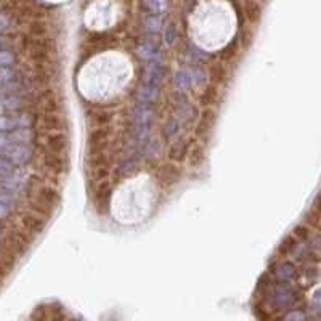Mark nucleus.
I'll use <instances>...</instances> for the list:
<instances>
[{
	"label": "nucleus",
	"instance_id": "1",
	"mask_svg": "<svg viewBox=\"0 0 321 321\" xmlns=\"http://www.w3.org/2000/svg\"><path fill=\"white\" fill-rule=\"evenodd\" d=\"M0 153L7 156L12 164H18V166L28 162L32 156V151L29 150V146H26V145H10V146H7V148L0 150Z\"/></svg>",
	"mask_w": 321,
	"mask_h": 321
},
{
	"label": "nucleus",
	"instance_id": "2",
	"mask_svg": "<svg viewBox=\"0 0 321 321\" xmlns=\"http://www.w3.org/2000/svg\"><path fill=\"white\" fill-rule=\"evenodd\" d=\"M275 276H276V280L281 283L292 281L294 276H296V268H294V265L289 262H283L275 268Z\"/></svg>",
	"mask_w": 321,
	"mask_h": 321
},
{
	"label": "nucleus",
	"instance_id": "3",
	"mask_svg": "<svg viewBox=\"0 0 321 321\" xmlns=\"http://www.w3.org/2000/svg\"><path fill=\"white\" fill-rule=\"evenodd\" d=\"M273 299L280 307H288L294 302V294L286 288V286H278V288L275 289Z\"/></svg>",
	"mask_w": 321,
	"mask_h": 321
},
{
	"label": "nucleus",
	"instance_id": "4",
	"mask_svg": "<svg viewBox=\"0 0 321 321\" xmlns=\"http://www.w3.org/2000/svg\"><path fill=\"white\" fill-rule=\"evenodd\" d=\"M191 84H193L191 71H188V69H181V71L177 73V76H175V87L178 90H186Z\"/></svg>",
	"mask_w": 321,
	"mask_h": 321
},
{
	"label": "nucleus",
	"instance_id": "5",
	"mask_svg": "<svg viewBox=\"0 0 321 321\" xmlns=\"http://www.w3.org/2000/svg\"><path fill=\"white\" fill-rule=\"evenodd\" d=\"M48 146L51 151H63L65 146H66V140H65V135L63 134H58V135H51L50 140H48Z\"/></svg>",
	"mask_w": 321,
	"mask_h": 321
},
{
	"label": "nucleus",
	"instance_id": "6",
	"mask_svg": "<svg viewBox=\"0 0 321 321\" xmlns=\"http://www.w3.org/2000/svg\"><path fill=\"white\" fill-rule=\"evenodd\" d=\"M138 55L143 59H148V61H153V59L158 56V51H156V47H153L151 43H143V45L138 48Z\"/></svg>",
	"mask_w": 321,
	"mask_h": 321
},
{
	"label": "nucleus",
	"instance_id": "7",
	"mask_svg": "<svg viewBox=\"0 0 321 321\" xmlns=\"http://www.w3.org/2000/svg\"><path fill=\"white\" fill-rule=\"evenodd\" d=\"M145 5L153 13H162L167 10V0H145Z\"/></svg>",
	"mask_w": 321,
	"mask_h": 321
},
{
	"label": "nucleus",
	"instance_id": "8",
	"mask_svg": "<svg viewBox=\"0 0 321 321\" xmlns=\"http://www.w3.org/2000/svg\"><path fill=\"white\" fill-rule=\"evenodd\" d=\"M161 26H162V20H161V16H150L148 20H146L145 23V28L148 32H158L161 29Z\"/></svg>",
	"mask_w": 321,
	"mask_h": 321
},
{
	"label": "nucleus",
	"instance_id": "9",
	"mask_svg": "<svg viewBox=\"0 0 321 321\" xmlns=\"http://www.w3.org/2000/svg\"><path fill=\"white\" fill-rule=\"evenodd\" d=\"M12 173H13V164L8 159L0 158V175L8 177V175H12Z\"/></svg>",
	"mask_w": 321,
	"mask_h": 321
},
{
	"label": "nucleus",
	"instance_id": "10",
	"mask_svg": "<svg viewBox=\"0 0 321 321\" xmlns=\"http://www.w3.org/2000/svg\"><path fill=\"white\" fill-rule=\"evenodd\" d=\"M0 105L7 109H15V108H20L21 106V100L16 98V97H7L5 100L0 101Z\"/></svg>",
	"mask_w": 321,
	"mask_h": 321
},
{
	"label": "nucleus",
	"instance_id": "11",
	"mask_svg": "<svg viewBox=\"0 0 321 321\" xmlns=\"http://www.w3.org/2000/svg\"><path fill=\"white\" fill-rule=\"evenodd\" d=\"M15 56L10 51H0V68H8L10 65H13Z\"/></svg>",
	"mask_w": 321,
	"mask_h": 321
},
{
	"label": "nucleus",
	"instance_id": "12",
	"mask_svg": "<svg viewBox=\"0 0 321 321\" xmlns=\"http://www.w3.org/2000/svg\"><path fill=\"white\" fill-rule=\"evenodd\" d=\"M283 321H305V313L300 310H294V311H289Z\"/></svg>",
	"mask_w": 321,
	"mask_h": 321
},
{
	"label": "nucleus",
	"instance_id": "13",
	"mask_svg": "<svg viewBox=\"0 0 321 321\" xmlns=\"http://www.w3.org/2000/svg\"><path fill=\"white\" fill-rule=\"evenodd\" d=\"M164 40H166L167 45H172L173 40H175V28H173V24H169L166 28V32H164Z\"/></svg>",
	"mask_w": 321,
	"mask_h": 321
},
{
	"label": "nucleus",
	"instance_id": "14",
	"mask_svg": "<svg viewBox=\"0 0 321 321\" xmlns=\"http://www.w3.org/2000/svg\"><path fill=\"white\" fill-rule=\"evenodd\" d=\"M13 79V71L10 68H0V84L10 82Z\"/></svg>",
	"mask_w": 321,
	"mask_h": 321
},
{
	"label": "nucleus",
	"instance_id": "15",
	"mask_svg": "<svg viewBox=\"0 0 321 321\" xmlns=\"http://www.w3.org/2000/svg\"><path fill=\"white\" fill-rule=\"evenodd\" d=\"M10 145H13L12 138H10V134L0 132V150H4V148H7V146H10Z\"/></svg>",
	"mask_w": 321,
	"mask_h": 321
},
{
	"label": "nucleus",
	"instance_id": "16",
	"mask_svg": "<svg viewBox=\"0 0 321 321\" xmlns=\"http://www.w3.org/2000/svg\"><path fill=\"white\" fill-rule=\"evenodd\" d=\"M7 28H8V18H7L5 15L0 13V32L5 31Z\"/></svg>",
	"mask_w": 321,
	"mask_h": 321
},
{
	"label": "nucleus",
	"instance_id": "17",
	"mask_svg": "<svg viewBox=\"0 0 321 321\" xmlns=\"http://www.w3.org/2000/svg\"><path fill=\"white\" fill-rule=\"evenodd\" d=\"M7 215H8V207L0 203V219H5Z\"/></svg>",
	"mask_w": 321,
	"mask_h": 321
},
{
	"label": "nucleus",
	"instance_id": "18",
	"mask_svg": "<svg viewBox=\"0 0 321 321\" xmlns=\"http://www.w3.org/2000/svg\"><path fill=\"white\" fill-rule=\"evenodd\" d=\"M7 98V90L5 89H0V101Z\"/></svg>",
	"mask_w": 321,
	"mask_h": 321
}]
</instances>
